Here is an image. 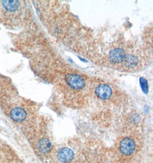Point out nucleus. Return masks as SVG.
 Masks as SVG:
<instances>
[{
    "label": "nucleus",
    "mask_w": 153,
    "mask_h": 163,
    "mask_svg": "<svg viewBox=\"0 0 153 163\" xmlns=\"http://www.w3.org/2000/svg\"><path fill=\"white\" fill-rule=\"evenodd\" d=\"M126 54L125 51L121 48H115L109 53V60L114 64H119L125 61Z\"/></svg>",
    "instance_id": "obj_3"
},
{
    "label": "nucleus",
    "mask_w": 153,
    "mask_h": 163,
    "mask_svg": "<svg viewBox=\"0 0 153 163\" xmlns=\"http://www.w3.org/2000/svg\"><path fill=\"white\" fill-rule=\"evenodd\" d=\"M74 157V153L69 148H63L59 150L57 153V158L61 163H70L73 160Z\"/></svg>",
    "instance_id": "obj_4"
},
{
    "label": "nucleus",
    "mask_w": 153,
    "mask_h": 163,
    "mask_svg": "<svg viewBox=\"0 0 153 163\" xmlns=\"http://www.w3.org/2000/svg\"><path fill=\"white\" fill-rule=\"evenodd\" d=\"M139 82L143 92L145 93H147L149 91V87H148L147 81L146 80V79L143 77H140L139 79Z\"/></svg>",
    "instance_id": "obj_9"
},
{
    "label": "nucleus",
    "mask_w": 153,
    "mask_h": 163,
    "mask_svg": "<svg viewBox=\"0 0 153 163\" xmlns=\"http://www.w3.org/2000/svg\"><path fill=\"white\" fill-rule=\"evenodd\" d=\"M10 115L11 118L14 122H21L26 118L27 112L22 108L16 107L11 110Z\"/></svg>",
    "instance_id": "obj_6"
},
{
    "label": "nucleus",
    "mask_w": 153,
    "mask_h": 163,
    "mask_svg": "<svg viewBox=\"0 0 153 163\" xmlns=\"http://www.w3.org/2000/svg\"><path fill=\"white\" fill-rule=\"evenodd\" d=\"M136 149V143L130 137H125L122 140L119 145L121 153L125 156H130Z\"/></svg>",
    "instance_id": "obj_1"
},
{
    "label": "nucleus",
    "mask_w": 153,
    "mask_h": 163,
    "mask_svg": "<svg viewBox=\"0 0 153 163\" xmlns=\"http://www.w3.org/2000/svg\"><path fill=\"white\" fill-rule=\"evenodd\" d=\"M139 63L138 58L133 55V54H128L126 56L125 60V65L126 68L128 69H133L135 68Z\"/></svg>",
    "instance_id": "obj_8"
},
{
    "label": "nucleus",
    "mask_w": 153,
    "mask_h": 163,
    "mask_svg": "<svg viewBox=\"0 0 153 163\" xmlns=\"http://www.w3.org/2000/svg\"><path fill=\"white\" fill-rule=\"evenodd\" d=\"M52 143L48 139H43L38 144V149L39 151L44 154L48 153L52 150Z\"/></svg>",
    "instance_id": "obj_7"
},
{
    "label": "nucleus",
    "mask_w": 153,
    "mask_h": 163,
    "mask_svg": "<svg viewBox=\"0 0 153 163\" xmlns=\"http://www.w3.org/2000/svg\"><path fill=\"white\" fill-rule=\"evenodd\" d=\"M95 94L100 99L107 100L111 96L112 90L109 85L107 84H100L95 89Z\"/></svg>",
    "instance_id": "obj_5"
},
{
    "label": "nucleus",
    "mask_w": 153,
    "mask_h": 163,
    "mask_svg": "<svg viewBox=\"0 0 153 163\" xmlns=\"http://www.w3.org/2000/svg\"><path fill=\"white\" fill-rule=\"evenodd\" d=\"M65 80L71 88L75 90L83 88L85 85V81L83 77L76 74H70L65 77Z\"/></svg>",
    "instance_id": "obj_2"
}]
</instances>
